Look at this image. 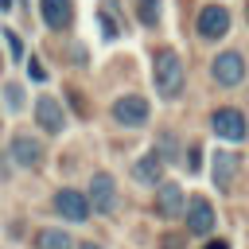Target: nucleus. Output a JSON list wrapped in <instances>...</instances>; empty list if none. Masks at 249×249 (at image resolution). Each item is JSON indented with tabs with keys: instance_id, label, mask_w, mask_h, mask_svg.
Instances as JSON below:
<instances>
[{
	"instance_id": "6ab92c4d",
	"label": "nucleus",
	"mask_w": 249,
	"mask_h": 249,
	"mask_svg": "<svg viewBox=\"0 0 249 249\" xmlns=\"http://www.w3.org/2000/svg\"><path fill=\"white\" fill-rule=\"evenodd\" d=\"M27 74H31L35 82H43V78H47V70H43V62H39V58H31V62H27Z\"/></svg>"
},
{
	"instance_id": "7ed1b4c3",
	"label": "nucleus",
	"mask_w": 249,
	"mask_h": 249,
	"mask_svg": "<svg viewBox=\"0 0 249 249\" xmlns=\"http://www.w3.org/2000/svg\"><path fill=\"white\" fill-rule=\"evenodd\" d=\"M89 210H97V214H109L113 206H117V183H113V175L109 171H97L93 179H89Z\"/></svg>"
},
{
	"instance_id": "5701e85b",
	"label": "nucleus",
	"mask_w": 249,
	"mask_h": 249,
	"mask_svg": "<svg viewBox=\"0 0 249 249\" xmlns=\"http://www.w3.org/2000/svg\"><path fill=\"white\" fill-rule=\"evenodd\" d=\"M78 249H101V245H93V241H82V245H78Z\"/></svg>"
},
{
	"instance_id": "1a4fd4ad",
	"label": "nucleus",
	"mask_w": 249,
	"mask_h": 249,
	"mask_svg": "<svg viewBox=\"0 0 249 249\" xmlns=\"http://www.w3.org/2000/svg\"><path fill=\"white\" fill-rule=\"evenodd\" d=\"M8 156H12V163H19V167H39V163H43V144H39L35 136H16L12 148H8Z\"/></svg>"
},
{
	"instance_id": "423d86ee",
	"label": "nucleus",
	"mask_w": 249,
	"mask_h": 249,
	"mask_svg": "<svg viewBox=\"0 0 249 249\" xmlns=\"http://www.w3.org/2000/svg\"><path fill=\"white\" fill-rule=\"evenodd\" d=\"M113 117H117L121 124H144V121H148V101H144L140 93H124V97L113 101Z\"/></svg>"
},
{
	"instance_id": "4be33fe9",
	"label": "nucleus",
	"mask_w": 249,
	"mask_h": 249,
	"mask_svg": "<svg viewBox=\"0 0 249 249\" xmlns=\"http://www.w3.org/2000/svg\"><path fill=\"white\" fill-rule=\"evenodd\" d=\"M206 249H230V241H222V237H218V241H210Z\"/></svg>"
},
{
	"instance_id": "6e6552de",
	"label": "nucleus",
	"mask_w": 249,
	"mask_h": 249,
	"mask_svg": "<svg viewBox=\"0 0 249 249\" xmlns=\"http://www.w3.org/2000/svg\"><path fill=\"white\" fill-rule=\"evenodd\" d=\"M210 124H214V132L222 140H245V117L237 109H214Z\"/></svg>"
},
{
	"instance_id": "9d476101",
	"label": "nucleus",
	"mask_w": 249,
	"mask_h": 249,
	"mask_svg": "<svg viewBox=\"0 0 249 249\" xmlns=\"http://www.w3.org/2000/svg\"><path fill=\"white\" fill-rule=\"evenodd\" d=\"M160 191H156V210L163 214V218H175V214H183V206H187V195H183V187L179 183H156Z\"/></svg>"
},
{
	"instance_id": "2eb2a0df",
	"label": "nucleus",
	"mask_w": 249,
	"mask_h": 249,
	"mask_svg": "<svg viewBox=\"0 0 249 249\" xmlns=\"http://www.w3.org/2000/svg\"><path fill=\"white\" fill-rule=\"evenodd\" d=\"M39 249H74V241L62 230H43L39 233Z\"/></svg>"
},
{
	"instance_id": "a211bd4d",
	"label": "nucleus",
	"mask_w": 249,
	"mask_h": 249,
	"mask_svg": "<svg viewBox=\"0 0 249 249\" xmlns=\"http://www.w3.org/2000/svg\"><path fill=\"white\" fill-rule=\"evenodd\" d=\"M4 39H8V51H12V58H23V43H19V35H16V31H4Z\"/></svg>"
},
{
	"instance_id": "20e7f679",
	"label": "nucleus",
	"mask_w": 249,
	"mask_h": 249,
	"mask_svg": "<svg viewBox=\"0 0 249 249\" xmlns=\"http://www.w3.org/2000/svg\"><path fill=\"white\" fill-rule=\"evenodd\" d=\"M54 210H58L66 222H86V218H89V198H86L82 191H74V187H62V191L54 195Z\"/></svg>"
},
{
	"instance_id": "4468645a",
	"label": "nucleus",
	"mask_w": 249,
	"mask_h": 249,
	"mask_svg": "<svg viewBox=\"0 0 249 249\" xmlns=\"http://www.w3.org/2000/svg\"><path fill=\"white\" fill-rule=\"evenodd\" d=\"M233 171H237V160H233L230 152H218V156H214V183H218V187H230Z\"/></svg>"
},
{
	"instance_id": "0eeeda50",
	"label": "nucleus",
	"mask_w": 249,
	"mask_h": 249,
	"mask_svg": "<svg viewBox=\"0 0 249 249\" xmlns=\"http://www.w3.org/2000/svg\"><path fill=\"white\" fill-rule=\"evenodd\" d=\"M183 210H187V230H191V233H198V237H202V233H210V230H214V206H210L202 195H195Z\"/></svg>"
},
{
	"instance_id": "9b49d317",
	"label": "nucleus",
	"mask_w": 249,
	"mask_h": 249,
	"mask_svg": "<svg viewBox=\"0 0 249 249\" xmlns=\"http://www.w3.org/2000/svg\"><path fill=\"white\" fill-rule=\"evenodd\" d=\"M39 16H43V23L51 31H62L74 19V4L70 0H39Z\"/></svg>"
},
{
	"instance_id": "f03ea898",
	"label": "nucleus",
	"mask_w": 249,
	"mask_h": 249,
	"mask_svg": "<svg viewBox=\"0 0 249 249\" xmlns=\"http://www.w3.org/2000/svg\"><path fill=\"white\" fill-rule=\"evenodd\" d=\"M210 74H214L218 86H241V82H245V58H241L237 51H222V54L214 58Z\"/></svg>"
},
{
	"instance_id": "39448f33",
	"label": "nucleus",
	"mask_w": 249,
	"mask_h": 249,
	"mask_svg": "<svg viewBox=\"0 0 249 249\" xmlns=\"http://www.w3.org/2000/svg\"><path fill=\"white\" fill-rule=\"evenodd\" d=\"M226 31H230V8L206 4V8L198 12V35H202V39H222Z\"/></svg>"
},
{
	"instance_id": "412c9836",
	"label": "nucleus",
	"mask_w": 249,
	"mask_h": 249,
	"mask_svg": "<svg viewBox=\"0 0 249 249\" xmlns=\"http://www.w3.org/2000/svg\"><path fill=\"white\" fill-rule=\"evenodd\" d=\"M198 160H202V152H198V148H191V163H187V167H191V171H198Z\"/></svg>"
},
{
	"instance_id": "ddd939ff",
	"label": "nucleus",
	"mask_w": 249,
	"mask_h": 249,
	"mask_svg": "<svg viewBox=\"0 0 249 249\" xmlns=\"http://www.w3.org/2000/svg\"><path fill=\"white\" fill-rule=\"evenodd\" d=\"M132 175H136V183H148V187L163 183V156H160V152L140 156V160L132 163Z\"/></svg>"
},
{
	"instance_id": "dca6fc26",
	"label": "nucleus",
	"mask_w": 249,
	"mask_h": 249,
	"mask_svg": "<svg viewBox=\"0 0 249 249\" xmlns=\"http://www.w3.org/2000/svg\"><path fill=\"white\" fill-rule=\"evenodd\" d=\"M136 16L144 27H156L160 23V0H136Z\"/></svg>"
},
{
	"instance_id": "aec40b11",
	"label": "nucleus",
	"mask_w": 249,
	"mask_h": 249,
	"mask_svg": "<svg viewBox=\"0 0 249 249\" xmlns=\"http://www.w3.org/2000/svg\"><path fill=\"white\" fill-rule=\"evenodd\" d=\"M101 31H105V35H109V39H113V35H117V23H113V19H109V16H101Z\"/></svg>"
},
{
	"instance_id": "f3484780",
	"label": "nucleus",
	"mask_w": 249,
	"mask_h": 249,
	"mask_svg": "<svg viewBox=\"0 0 249 249\" xmlns=\"http://www.w3.org/2000/svg\"><path fill=\"white\" fill-rule=\"evenodd\" d=\"M4 101H8V109H23V89L16 82H8L4 86Z\"/></svg>"
},
{
	"instance_id": "f257e3e1",
	"label": "nucleus",
	"mask_w": 249,
	"mask_h": 249,
	"mask_svg": "<svg viewBox=\"0 0 249 249\" xmlns=\"http://www.w3.org/2000/svg\"><path fill=\"white\" fill-rule=\"evenodd\" d=\"M152 78H156V89H160V97H179V89H183V62H179V54L175 51H156V70H152Z\"/></svg>"
},
{
	"instance_id": "f8f14e48",
	"label": "nucleus",
	"mask_w": 249,
	"mask_h": 249,
	"mask_svg": "<svg viewBox=\"0 0 249 249\" xmlns=\"http://www.w3.org/2000/svg\"><path fill=\"white\" fill-rule=\"evenodd\" d=\"M35 121H39V128H47V132H62V124H66L62 105H58L54 97H39V101H35Z\"/></svg>"
}]
</instances>
